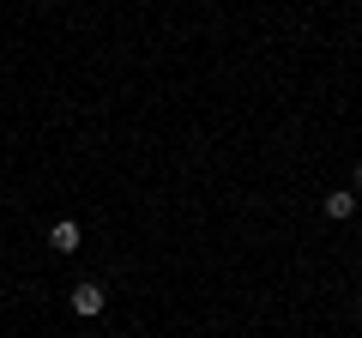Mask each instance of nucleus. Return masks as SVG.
Segmentation results:
<instances>
[{"label": "nucleus", "mask_w": 362, "mask_h": 338, "mask_svg": "<svg viewBox=\"0 0 362 338\" xmlns=\"http://www.w3.org/2000/svg\"><path fill=\"white\" fill-rule=\"evenodd\" d=\"M356 187H362V169H356Z\"/></svg>", "instance_id": "nucleus-4"}, {"label": "nucleus", "mask_w": 362, "mask_h": 338, "mask_svg": "<svg viewBox=\"0 0 362 338\" xmlns=\"http://www.w3.org/2000/svg\"><path fill=\"white\" fill-rule=\"evenodd\" d=\"M49 247H54V254H73V247H78V223H54V230H49Z\"/></svg>", "instance_id": "nucleus-2"}, {"label": "nucleus", "mask_w": 362, "mask_h": 338, "mask_svg": "<svg viewBox=\"0 0 362 338\" xmlns=\"http://www.w3.org/2000/svg\"><path fill=\"white\" fill-rule=\"evenodd\" d=\"M97 308H103V290H97V284H78L73 290V314H97Z\"/></svg>", "instance_id": "nucleus-1"}, {"label": "nucleus", "mask_w": 362, "mask_h": 338, "mask_svg": "<svg viewBox=\"0 0 362 338\" xmlns=\"http://www.w3.org/2000/svg\"><path fill=\"white\" fill-rule=\"evenodd\" d=\"M356 211V194H326V218H350Z\"/></svg>", "instance_id": "nucleus-3"}]
</instances>
